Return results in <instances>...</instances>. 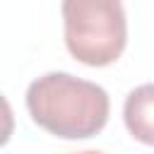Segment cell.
I'll use <instances>...</instances> for the list:
<instances>
[{"instance_id": "obj_4", "label": "cell", "mask_w": 154, "mask_h": 154, "mask_svg": "<svg viewBox=\"0 0 154 154\" xmlns=\"http://www.w3.org/2000/svg\"><path fill=\"white\" fill-rule=\"evenodd\" d=\"M12 132H14V113H12L10 101L0 94V147L10 142Z\"/></svg>"}, {"instance_id": "obj_2", "label": "cell", "mask_w": 154, "mask_h": 154, "mask_svg": "<svg viewBox=\"0 0 154 154\" xmlns=\"http://www.w3.org/2000/svg\"><path fill=\"white\" fill-rule=\"evenodd\" d=\"M65 46L89 67H106L120 58L128 22L120 0H63Z\"/></svg>"}, {"instance_id": "obj_3", "label": "cell", "mask_w": 154, "mask_h": 154, "mask_svg": "<svg viewBox=\"0 0 154 154\" xmlns=\"http://www.w3.org/2000/svg\"><path fill=\"white\" fill-rule=\"evenodd\" d=\"M123 120L137 142L154 147V84H142L128 94Z\"/></svg>"}, {"instance_id": "obj_1", "label": "cell", "mask_w": 154, "mask_h": 154, "mask_svg": "<svg viewBox=\"0 0 154 154\" xmlns=\"http://www.w3.org/2000/svg\"><path fill=\"white\" fill-rule=\"evenodd\" d=\"M31 120L60 140H89L108 120L111 101L103 87L67 72H48L26 89Z\"/></svg>"}]
</instances>
